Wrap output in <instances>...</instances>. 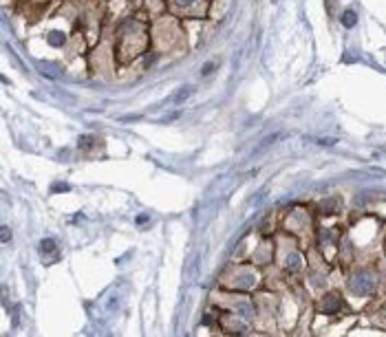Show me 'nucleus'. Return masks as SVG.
<instances>
[{"instance_id": "obj_2", "label": "nucleus", "mask_w": 386, "mask_h": 337, "mask_svg": "<svg viewBox=\"0 0 386 337\" xmlns=\"http://www.w3.org/2000/svg\"><path fill=\"white\" fill-rule=\"evenodd\" d=\"M344 18H346V20H344L346 24H353V22H355V16H353V13H346Z\"/></svg>"}, {"instance_id": "obj_1", "label": "nucleus", "mask_w": 386, "mask_h": 337, "mask_svg": "<svg viewBox=\"0 0 386 337\" xmlns=\"http://www.w3.org/2000/svg\"><path fill=\"white\" fill-rule=\"evenodd\" d=\"M49 249H53V240H44L42 243V251H49Z\"/></svg>"}]
</instances>
